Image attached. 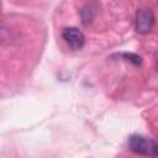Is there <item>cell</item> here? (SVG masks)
<instances>
[{"label": "cell", "mask_w": 158, "mask_h": 158, "mask_svg": "<svg viewBox=\"0 0 158 158\" xmlns=\"http://www.w3.org/2000/svg\"><path fill=\"white\" fill-rule=\"evenodd\" d=\"M62 36H63L64 41L67 42V44L74 51L80 49L85 43V36L77 27H67V28H64L63 32H62Z\"/></svg>", "instance_id": "obj_3"}, {"label": "cell", "mask_w": 158, "mask_h": 158, "mask_svg": "<svg viewBox=\"0 0 158 158\" xmlns=\"http://www.w3.org/2000/svg\"><path fill=\"white\" fill-rule=\"evenodd\" d=\"M153 141L141 135H132L128 138V148L141 156H151Z\"/></svg>", "instance_id": "obj_2"}, {"label": "cell", "mask_w": 158, "mask_h": 158, "mask_svg": "<svg viewBox=\"0 0 158 158\" xmlns=\"http://www.w3.org/2000/svg\"><path fill=\"white\" fill-rule=\"evenodd\" d=\"M154 25V15L151 9H138L135 16V26L138 33H148Z\"/></svg>", "instance_id": "obj_1"}, {"label": "cell", "mask_w": 158, "mask_h": 158, "mask_svg": "<svg viewBox=\"0 0 158 158\" xmlns=\"http://www.w3.org/2000/svg\"><path fill=\"white\" fill-rule=\"evenodd\" d=\"M95 14V9L93 7V4H86L81 10H80V16L83 20V23H88L93 20Z\"/></svg>", "instance_id": "obj_4"}, {"label": "cell", "mask_w": 158, "mask_h": 158, "mask_svg": "<svg viewBox=\"0 0 158 158\" xmlns=\"http://www.w3.org/2000/svg\"><path fill=\"white\" fill-rule=\"evenodd\" d=\"M122 57H125L127 60L132 62L135 65H141V63H142V58L135 53H123Z\"/></svg>", "instance_id": "obj_5"}, {"label": "cell", "mask_w": 158, "mask_h": 158, "mask_svg": "<svg viewBox=\"0 0 158 158\" xmlns=\"http://www.w3.org/2000/svg\"><path fill=\"white\" fill-rule=\"evenodd\" d=\"M151 156H152L153 158H158V139L153 141V146H152Z\"/></svg>", "instance_id": "obj_6"}]
</instances>
